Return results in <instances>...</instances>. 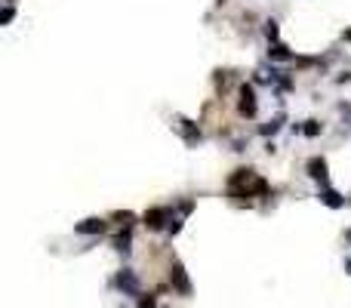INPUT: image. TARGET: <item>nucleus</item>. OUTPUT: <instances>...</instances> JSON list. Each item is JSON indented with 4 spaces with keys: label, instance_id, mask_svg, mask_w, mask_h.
<instances>
[{
    "label": "nucleus",
    "instance_id": "obj_1",
    "mask_svg": "<svg viewBox=\"0 0 351 308\" xmlns=\"http://www.w3.org/2000/svg\"><path fill=\"white\" fill-rule=\"evenodd\" d=\"M114 287L121 290L124 296H142V284H139V278H136V272L133 268H121V272L114 275Z\"/></svg>",
    "mask_w": 351,
    "mask_h": 308
},
{
    "label": "nucleus",
    "instance_id": "obj_2",
    "mask_svg": "<svg viewBox=\"0 0 351 308\" xmlns=\"http://www.w3.org/2000/svg\"><path fill=\"white\" fill-rule=\"evenodd\" d=\"M170 287L179 293V296H191V281L185 275V265L182 262H173L170 265Z\"/></svg>",
    "mask_w": 351,
    "mask_h": 308
},
{
    "label": "nucleus",
    "instance_id": "obj_3",
    "mask_svg": "<svg viewBox=\"0 0 351 308\" xmlns=\"http://www.w3.org/2000/svg\"><path fill=\"white\" fill-rule=\"evenodd\" d=\"M170 219H173V216H170V210H167V207H151V210H145V213H142V222H145L151 231L167 228V225H170Z\"/></svg>",
    "mask_w": 351,
    "mask_h": 308
},
{
    "label": "nucleus",
    "instance_id": "obj_4",
    "mask_svg": "<svg viewBox=\"0 0 351 308\" xmlns=\"http://www.w3.org/2000/svg\"><path fill=\"white\" fill-rule=\"evenodd\" d=\"M238 111H241V118H256L259 102H256V90H253V84H244V87H241V102H238Z\"/></svg>",
    "mask_w": 351,
    "mask_h": 308
},
{
    "label": "nucleus",
    "instance_id": "obj_5",
    "mask_svg": "<svg viewBox=\"0 0 351 308\" xmlns=\"http://www.w3.org/2000/svg\"><path fill=\"white\" fill-rule=\"evenodd\" d=\"M105 228H108L105 219L90 216V219H84V222H74V235H87V238H93V235H102Z\"/></svg>",
    "mask_w": 351,
    "mask_h": 308
},
{
    "label": "nucleus",
    "instance_id": "obj_6",
    "mask_svg": "<svg viewBox=\"0 0 351 308\" xmlns=\"http://www.w3.org/2000/svg\"><path fill=\"white\" fill-rule=\"evenodd\" d=\"M305 170H308V176L315 179V182H321V188L330 182V173H327V161H324V158H311V161L305 164Z\"/></svg>",
    "mask_w": 351,
    "mask_h": 308
},
{
    "label": "nucleus",
    "instance_id": "obj_7",
    "mask_svg": "<svg viewBox=\"0 0 351 308\" xmlns=\"http://www.w3.org/2000/svg\"><path fill=\"white\" fill-rule=\"evenodd\" d=\"M179 124H182V136H185V145H198V142H204V133H201V127L194 124V121L182 118Z\"/></svg>",
    "mask_w": 351,
    "mask_h": 308
},
{
    "label": "nucleus",
    "instance_id": "obj_8",
    "mask_svg": "<svg viewBox=\"0 0 351 308\" xmlns=\"http://www.w3.org/2000/svg\"><path fill=\"white\" fill-rule=\"evenodd\" d=\"M318 198H321V204H324V207H330V210L345 207V198L339 195V191H333L330 185H324V188H321V195H318Z\"/></svg>",
    "mask_w": 351,
    "mask_h": 308
},
{
    "label": "nucleus",
    "instance_id": "obj_9",
    "mask_svg": "<svg viewBox=\"0 0 351 308\" xmlns=\"http://www.w3.org/2000/svg\"><path fill=\"white\" fill-rule=\"evenodd\" d=\"M268 59H271V62H293L296 56H293L284 44H271V47H268Z\"/></svg>",
    "mask_w": 351,
    "mask_h": 308
},
{
    "label": "nucleus",
    "instance_id": "obj_10",
    "mask_svg": "<svg viewBox=\"0 0 351 308\" xmlns=\"http://www.w3.org/2000/svg\"><path fill=\"white\" fill-rule=\"evenodd\" d=\"M284 121H287L284 114H278V118H271L268 124H262V127H259V133H262V136H275V133L284 127Z\"/></svg>",
    "mask_w": 351,
    "mask_h": 308
},
{
    "label": "nucleus",
    "instance_id": "obj_11",
    "mask_svg": "<svg viewBox=\"0 0 351 308\" xmlns=\"http://www.w3.org/2000/svg\"><path fill=\"white\" fill-rule=\"evenodd\" d=\"M321 133H324V124H321V121H305V127H302V136L315 139V136H321Z\"/></svg>",
    "mask_w": 351,
    "mask_h": 308
},
{
    "label": "nucleus",
    "instance_id": "obj_12",
    "mask_svg": "<svg viewBox=\"0 0 351 308\" xmlns=\"http://www.w3.org/2000/svg\"><path fill=\"white\" fill-rule=\"evenodd\" d=\"M114 250H117V253H124V256L130 253V228L124 231V235H117V238H114Z\"/></svg>",
    "mask_w": 351,
    "mask_h": 308
},
{
    "label": "nucleus",
    "instance_id": "obj_13",
    "mask_svg": "<svg viewBox=\"0 0 351 308\" xmlns=\"http://www.w3.org/2000/svg\"><path fill=\"white\" fill-rule=\"evenodd\" d=\"M262 31H265V37H268L271 44H278V34H281V28H278V22H275V19H268Z\"/></svg>",
    "mask_w": 351,
    "mask_h": 308
},
{
    "label": "nucleus",
    "instance_id": "obj_14",
    "mask_svg": "<svg viewBox=\"0 0 351 308\" xmlns=\"http://www.w3.org/2000/svg\"><path fill=\"white\" fill-rule=\"evenodd\" d=\"M139 308H158V296H154V293L145 296V293H142V296H139Z\"/></svg>",
    "mask_w": 351,
    "mask_h": 308
},
{
    "label": "nucleus",
    "instance_id": "obj_15",
    "mask_svg": "<svg viewBox=\"0 0 351 308\" xmlns=\"http://www.w3.org/2000/svg\"><path fill=\"white\" fill-rule=\"evenodd\" d=\"M13 19H16V10H13V4H7L4 13H0V25H10Z\"/></svg>",
    "mask_w": 351,
    "mask_h": 308
},
{
    "label": "nucleus",
    "instance_id": "obj_16",
    "mask_svg": "<svg viewBox=\"0 0 351 308\" xmlns=\"http://www.w3.org/2000/svg\"><path fill=\"white\" fill-rule=\"evenodd\" d=\"M114 219H117V222H127V225H130V222H133V213L121 210V213H114Z\"/></svg>",
    "mask_w": 351,
    "mask_h": 308
},
{
    "label": "nucleus",
    "instance_id": "obj_17",
    "mask_svg": "<svg viewBox=\"0 0 351 308\" xmlns=\"http://www.w3.org/2000/svg\"><path fill=\"white\" fill-rule=\"evenodd\" d=\"M345 272L351 275V256H345Z\"/></svg>",
    "mask_w": 351,
    "mask_h": 308
},
{
    "label": "nucleus",
    "instance_id": "obj_18",
    "mask_svg": "<svg viewBox=\"0 0 351 308\" xmlns=\"http://www.w3.org/2000/svg\"><path fill=\"white\" fill-rule=\"evenodd\" d=\"M345 241H348V244H351V228H348V231H345Z\"/></svg>",
    "mask_w": 351,
    "mask_h": 308
},
{
    "label": "nucleus",
    "instance_id": "obj_19",
    "mask_svg": "<svg viewBox=\"0 0 351 308\" xmlns=\"http://www.w3.org/2000/svg\"><path fill=\"white\" fill-rule=\"evenodd\" d=\"M345 41H348V44H351V28H348V31H345Z\"/></svg>",
    "mask_w": 351,
    "mask_h": 308
},
{
    "label": "nucleus",
    "instance_id": "obj_20",
    "mask_svg": "<svg viewBox=\"0 0 351 308\" xmlns=\"http://www.w3.org/2000/svg\"><path fill=\"white\" fill-rule=\"evenodd\" d=\"M7 4H13V0H7Z\"/></svg>",
    "mask_w": 351,
    "mask_h": 308
}]
</instances>
